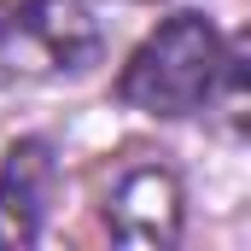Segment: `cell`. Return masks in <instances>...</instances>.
<instances>
[{
    "mask_svg": "<svg viewBox=\"0 0 251 251\" xmlns=\"http://www.w3.org/2000/svg\"><path fill=\"white\" fill-rule=\"evenodd\" d=\"M234 70H240V53L222 47L210 18L181 12L158 35L140 41V53L128 59L123 82H117V94H123V105L152 111V117H193L199 105L216 100V88Z\"/></svg>",
    "mask_w": 251,
    "mask_h": 251,
    "instance_id": "cell-1",
    "label": "cell"
},
{
    "mask_svg": "<svg viewBox=\"0 0 251 251\" xmlns=\"http://www.w3.org/2000/svg\"><path fill=\"white\" fill-rule=\"evenodd\" d=\"M100 18L88 0H0V82H53L100 64Z\"/></svg>",
    "mask_w": 251,
    "mask_h": 251,
    "instance_id": "cell-2",
    "label": "cell"
},
{
    "mask_svg": "<svg viewBox=\"0 0 251 251\" xmlns=\"http://www.w3.org/2000/svg\"><path fill=\"white\" fill-rule=\"evenodd\" d=\"M105 228L123 246H176V234H181L176 176L170 170H128L105 204Z\"/></svg>",
    "mask_w": 251,
    "mask_h": 251,
    "instance_id": "cell-3",
    "label": "cell"
},
{
    "mask_svg": "<svg viewBox=\"0 0 251 251\" xmlns=\"http://www.w3.org/2000/svg\"><path fill=\"white\" fill-rule=\"evenodd\" d=\"M53 152L47 140H18L0 164V246H35L53 199Z\"/></svg>",
    "mask_w": 251,
    "mask_h": 251,
    "instance_id": "cell-4",
    "label": "cell"
}]
</instances>
